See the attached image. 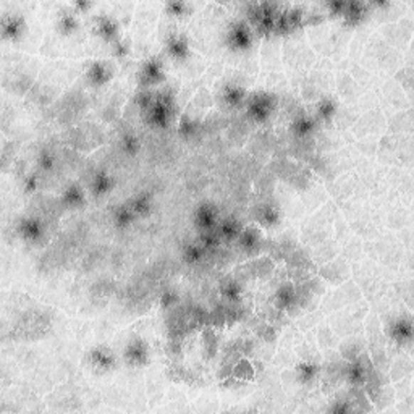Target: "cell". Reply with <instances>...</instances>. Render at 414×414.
Returning a JSON list of instances; mask_svg holds the SVG:
<instances>
[{
  "instance_id": "obj_1",
  "label": "cell",
  "mask_w": 414,
  "mask_h": 414,
  "mask_svg": "<svg viewBox=\"0 0 414 414\" xmlns=\"http://www.w3.org/2000/svg\"><path fill=\"white\" fill-rule=\"evenodd\" d=\"M383 335H386V341L392 343L396 351L410 353L413 345L411 309H405L401 306V311L388 312L387 321L383 324Z\"/></svg>"
},
{
  "instance_id": "obj_2",
  "label": "cell",
  "mask_w": 414,
  "mask_h": 414,
  "mask_svg": "<svg viewBox=\"0 0 414 414\" xmlns=\"http://www.w3.org/2000/svg\"><path fill=\"white\" fill-rule=\"evenodd\" d=\"M280 107L279 94L269 90H258L246 97L243 117L253 125H265Z\"/></svg>"
},
{
  "instance_id": "obj_3",
  "label": "cell",
  "mask_w": 414,
  "mask_h": 414,
  "mask_svg": "<svg viewBox=\"0 0 414 414\" xmlns=\"http://www.w3.org/2000/svg\"><path fill=\"white\" fill-rule=\"evenodd\" d=\"M15 233L31 246H46L51 240V221L43 216H25L16 221Z\"/></svg>"
},
{
  "instance_id": "obj_4",
  "label": "cell",
  "mask_w": 414,
  "mask_h": 414,
  "mask_svg": "<svg viewBox=\"0 0 414 414\" xmlns=\"http://www.w3.org/2000/svg\"><path fill=\"white\" fill-rule=\"evenodd\" d=\"M223 44L227 49L236 55H246L253 51L254 46V29L246 20H233L230 23Z\"/></svg>"
},
{
  "instance_id": "obj_5",
  "label": "cell",
  "mask_w": 414,
  "mask_h": 414,
  "mask_svg": "<svg viewBox=\"0 0 414 414\" xmlns=\"http://www.w3.org/2000/svg\"><path fill=\"white\" fill-rule=\"evenodd\" d=\"M248 94H250L248 86L243 85L238 78H233V76L228 78V76H225V80H223L216 94V102L221 105L223 112L243 110Z\"/></svg>"
},
{
  "instance_id": "obj_6",
  "label": "cell",
  "mask_w": 414,
  "mask_h": 414,
  "mask_svg": "<svg viewBox=\"0 0 414 414\" xmlns=\"http://www.w3.org/2000/svg\"><path fill=\"white\" fill-rule=\"evenodd\" d=\"M322 359L299 358L294 364L292 376V386L301 390H312L317 382H321Z\"/></svg>"
},
{
  "instance_id": "obj_7",
  "label": "cell",
  "mask_w": 414,
  "mask_h": 414,
  "mask_svg": "<svg viewBox=\"0 0 414 414\" xmlns=\"http://www.w3.org/2000/svg\"><path fill=\"white\" fill-rule=\"evenodd\" d=\"M138 90H154L165 83L167 80V73H165V62L162 57L154 55L146 58V60L139 65L138 75Z\"/></svg>"
},
{
  "instance_id": "obj_8",
  "label": "cell",
  "mask_w": 414,
  "mask_h": 414,
  "mask_svg": "<svg viewBox=\"0 0 414 414\" xmlns=\"http://www.w3.org/2000/svg\"><path fill=\"white\" fill-rule=\"evenodd\" d=\"M86 186L92 198L100 199L109 196L117 185L115 176L107 167H92L86 170Z\"/></svg>"
},
{
  "instance_id": "obj_9",
  "label": "cell",
  "mask_w": 414,
  "mask_h": 414,
  "mask_svg": "<svg viewBox=\"0 0 414 414\" xmlns=\"http://www.w3.org/2000/svg\"><path fill=\"white\" fill-rule=\"evenodd\" d=\"M164 51L171 62L185 65L191 58V44L186 34H183L179 29L171 31L164 38Z\"/></svg>"
},
{
  "instance_id": "obj_10",
  "label": "cell",
  "mask_w": 414,
  "mask_h": 414,
  "mask_svg": "<svg viewBox=\"0 0 414 414\" xmlns=\"http://www.w3.org/2000/svg\"><path fill=\"white\" fill-rule=\"evenodd\" d=\"M86 364L90 366V369L94 374L102 376L109 374V372L117 368V354L110 350L109 346H94L86 353Z\"/></svg>"
},
{
  "instance_id": "obj_11",
  "label": "cell",
  "mask_w": 414,
  "mask_h": 414,
  "mask_svg": "<svg viewBox=\"0 0 414 414\" xmlns=\"http://www.w3.org/2000/svg\"><path fill=\"white\" fill-rule=\"evenodd\" d=\"M235 243L236 251L243 254V258H254L258 256L265 246V240L261 228L256 225H248L241 230V233L238 238L235 240Z\"/></svg>"
},
{
  "instance_id": "obj_12",
  "label": "cell",
  "mask_w": 414,
  "mask_h": 414,
  "mask_svg": "<svg viewBox=\"0 0 414 414\" xmlns=\"http://www.w3.org/2000/svg\"><path fill=\"white\" fill-rule=\"evenodd\" d=\"M123 359L129 368H144L151 361V346L143 336H133L123 348Z\"/></svg>"
},
{
  "instance_id": "obj_13",
  "label": "cell",
  "mask_w": 414,
  "mask_h": 414,
  "mask_svg": "<svg viewBox=\"0 0 414 414\" xmlns=\"http://www.w3.org/2000/svg\"><path fill=\"white\" fill-rule=\"evenodd\" d=\"M115 67L107 60H94L86 65L85 81L90 90L97 91L114 78Z\"/></svg>"
},
{
  "instance_id": "obj_14",
  "label": "cell",
  "mask_w": 414,
  "mask_h": 414,
  "mask_svg": "<svg viewBox=\"0 0 414 414\" xmlns=\"http://www.w3.org/2000/svg\"><path fill=\"white\" fill-rule=\"evenodd\" d=\"M102 132L96 125H81L68 132V144L75 149H92L102 144Z\"/></svg>"
},
{
  "instance_id": "obj_15",
  "label": "cell",
  "mask_w": 414,
  "mask_h": 414,
  "mask_svg": "<svg viewBox=\"0 0 414 414\" xmlns=\"http://www.w3.org/2000/svg\"><path fill=\"white\" fill-rule=\"evenodd\" d=\"M221 209L211 201H204L201 203L196 209H194L193 214V222L194 227H196L198 233L211 232V230H216L218 222H221Z\"/></svg>"
},
{
  "instance_id": "obj_16",
  "label": "cell",
  "mask_w": 414,
  "mask_h": 414,
  "mask_svg": "<svg viewBox=\"0 0 414 414\" xmlns=\"http://www.w3.org/2000/svg\"><path fill=\"white\" fill-rule=\"evenodd\" d=\"M251 217L262 228H274L279 225L282 218L280 206L277 203H272V201H262V203L253 206Z\"/></svg>"
},
{
  "instance_id": "obj_17",
  "label": "cell",
  "mask_w": 414,
  "mask_h": 414,
  "mask_svg": "<svg viewBox=\"0 0 414 414\" xmlns=\"http://www.w3.org/2000/svg\"><path fill=\"white\" fill-rule=\"evenodd\" d=\"M118 26H120V23L110 15L100 14L92 18V34L109 46L115 43L117 39H120V36H118V29L120 28Z\"/></svg>"
},
{
  "instance_id": "obj_18",
  "label": "cell",
  "mask_w": 414,
  "mask_h": 414,
  "mask_svg": "<svg viewBox=\"0 0 414 414\" xmlns=\"http://www.w3.org/2000/svg\"><path fill=\"white\" fill-rule=\"evenodd\" d=\"M245 283H241L236 277L233 275H227L218 282L217 287V297L223 303H243L245 301Z\"/></svg>"
},
{
  "instance_id": "obj_19",
  "label": "cell",
  "mask_w": 414,
  "mask_h": 414,
  "mask_svg": "<svg viewBox=\"0 0 414 414\" xmlns=\"http://www.w3.org/2000/svg\"><path fill=\"white\" fill-rule=\"evenodd\" d=\"M340 102L332 94H324L314 102V110L311 112L316 120L322 125H332L336 114H339Z\"/></svg>"
},
{
  "instance_id": "obj_20",
  "label": "cell",
  "mask_w": 414,
  "mask_h": 414,
  "mask_svg": "<svg viewBox=\"0 0 414 414\" xmlns=\"http://www.w3.org/2000/svg\"><path fill=\"white\" fill-rule=\"evenodd\" d=\"M58 199H60L63 209H70V211L83 209L87 203L85 188L76 181H70L68 185H65L60 198Z\"/></svg>"
},
{
  "instance_id": "obj_21",
  "label": "cell",
  "mask_w": 414,
  "mask_h": 414,
  "mask_svg": "<svg viewBox=\"0 0 414 414\" xmlns=\"http://www.w3.org/2000/svg\"><path fill=\"white\" fill-rule=\"evenodd\" d=\"M322 280L332 283V285H341L343 282L350 279V265L345 259H332L321 267Z\"/></svg>"
},
{
  "instance_id": "obj_22",
  "label": "cell",
  "mask_w": 414,
  "mask_h": 414,
  "mask_svg": "<svg viewBox=\"0 0 414 414\" xmlns=\"http://www.w3.org/2000/svg\"><path fill=\"white\" fill-rule=\"evenodd\" d=\"M0 28H2V38L5 41H15L21 39L25 36L26 31V20L21 14H10L2 16V23H0Z\"/></svg>"
},
{
  "instance_id": "obj_23",
  "label": "cell",
  "mask_w": 414,
  "mask_h": 414,
  "mask_svg": "<svg viewBox=\"0 0 414 414\" xmlns=\"http://www.w3.org/2000/svg\"><path fill=\"white\" fill-rule=\"evenodd\" d=\"M143 141H141L139 134L134 132V128L128 127L125 129H122L120 134H118L117 139V149L122 154L123 157L133 159L139 154L141 147H143Z\"/></svg>"
},
{
  "instance_id": "obj_24",
  "label": "cell",
  "mask_w": 414,
  "mask_h": 414,
  "mask_svg": "<svg viewBox=\"0 0 414 414\" xmlns=\"http://www.w3.org/2000/svg\"><path fill=\"white\" fill-rule=\"evenodd\" d=\"M245 228L243 225V222L240 221L238 217H235V216H227V217H222L221 218V222H218V225H217V233L218 236H221V240H222V245L223 246H230L232 243H235V240L238 238L240 233H241V230Z\"/></svg>"
},
{
  "instance_id": "obj_25",
  "label": "cell",
  "mask_w": 414,
  "mask_h": 414,
  "mask_svg": "<svg viewBox=\"0 0 414 414\" xmlns=\"http://www.w3.org/2000/svg\"><path fill=\"white\" fill-rule=\"evenodd\" d=\"M76 14H78L76 10H65L57 15L55 29L62 38H72L73 34L78 33L81 23Z\"/></svg>"
},
{
  "instance_id": "obj_26",
  "label": "cell",
  "mask_w": 414,
  "mask_h": 414,
  "mask_svg": "<svg viewBox=\"0 0 414 414\" xmlns=\"http://www.w3.org/2000/svg\"><path fill=\"white\" fill-rule=\"evenodd\" d=\"M390 132L395 134H411L413 132V112L411 107L396 112L388 120Z\"/></svg>"
},
{
  "instance_id": "obj_27",
  "label": "cell",
  "mask_w": 414,
  "mask_h": 414,
  "mask_svg": "<svg viewBox=\"0 0 414 414\" xmlns=\"http://www.w3.org/2000/svg\"><path fill=\"white\" fill-rule=\"evenodd\" d=\"M209 253H207L206 248L199 243V240L189 241L185 246H183L181 251V259L183 262L188 265H198L201 262H204Z\"/></svg>"
},
{
  "instance_id": "obj_28",
  "label": "cell",
  "mask_w": 414,
  "mask_h": 414,
  "mask_svg": "<svg viewBox=\"0 0 414 414\" xmlns=\"http://www.w3.org/2000/svg\"><path fill=\"white\" fill-rule=\"evenodd\" d=\"M369 5L363 2H346L345 11H343V20H345L346 26H358L359 23H363V20L369 14Z\"/></svg>"
},
{
  "instance_id": "obj_29",
  "label": "cell",
  "mask_w": 414,
  "mask_h": 414,
  "mask_svg": "<svg viewBox=\"0 0 414 414\" xmlns=\"http://www.w3.org/2000/svg\"><path fill=\"white\" fill-rule=\"evenodd\" d=\"M128 206L132 207V211L136 214V217H147L152 212L154 199L151 191H139L136 193L134 196L129 198Z\"/></svg>"
},
{
  "instance_id": "obj_30",
  "label": "cell",
  "mask_w": 414,
  "mask_h": 414,
  "mask_svg": "<svg viewBox=\"0 0 414 414\" xmlns=\"http://www.w3.org/2000/svg\"><path fill=\"white\" fill-rule=\"evenodd\" d=\"M413 374V364H411V359L410 356H406V354H398V359L395 361H390V366H388V376L392 381H401V378L405 377H410Z\"/></svg>"
},
{
  "instance_id": "obj_31",
  "label": "cell",
  "mask_w": 414,
  "mask_h": 414,
  "mask_svg": "<svg viewBox=\"0 0 414 414\" xmlns=\"http://www.w3.org/2000/svg\"><path fill=\"white\" fill-rule=\"evenodd\" d=\"M136 214L132 211V207L128 203L118 204L114 211H112V222H114L115 228L118 230H127L132 223L136 221Z\"/></svg>"
},
{
  "instance_id": "obj_32",
  "label": "cell",
  "mask_w": 414,
  "mask_h": 414,
  "mask_svg": "<svg viewBox=\"0 0 414 414\" xmlns=\"http://www.w3.org/2000/svg\"><path fill=\"white\" fill-rule=\"evenodd\" d=\"M363 123H364V132L361 134L368 136L371 133L377 132V129L381 128L382 125H386V118L382 117L381 112L376 110V109H372V110L368 112V114L363 115V118L359 120V125H363Z\"/></svg>"
},
{
  "instance_id": "obj_33",
  "label": "cell",
  "mask_w": 414,
  "mask_h": 414,
  "mask_svg": "<svg viewBox=\"0 0 414 414\" xmlns=\"http://www.w3.org/2000/svg\"><path fill=\"white\" fill-rule=\"evenodd\" d=\"M218 336L212 329H204V334H203V356L206 361H211L216 358V354L218 353Z\"/></svg>"
},
{
  "instance_id": "obj_34",
  "label": "cell",
  "mask_w": 414,
  "mask_h": 414,
  "mask_svg": "<svg viewBox=\"0 0 414 414\" xmlns=\"http://www.w3.org/2000/svg\"><path fill=\"white\" fill-rule=\"evenodd\" d=\"M159 301H161V307L164 311H171V309H175L176 306H180V294L176 293V290L167 288L161 294Z\"/></svg>"
},
{
  "instance_id": "obj_35",
  "label": "cell",
  "mask_w": 414,
  "mask_h": 414,
  "mask_svg": "<svg viewBox=\"0 0 414 414\" xmlns=\"http://www.w3.org/2000/svg\"><path fill=\"white\" fill-rule=\"evenodd\" d=\"M129 52H132V43L128 38H120L110 44V54L115 58H127Z\"/></svg>"
},
{
  "instance_id": "obj_36",
  "label": "cell",
  "mask_w": 414,
  "mask_h": 414,
  "mask_svg": "<svg viewBox=\"0 0 414 414\" xmlns=\"http://www.w3.org/2000/svg\"><path fill=\"white\" fill-rule=\"evenodd\" d=\"M165 7H167V11H170V15L185 16V15H188L189 5L185 2H170V4L165 5Z\"/></svg>"
}]
</instances>
